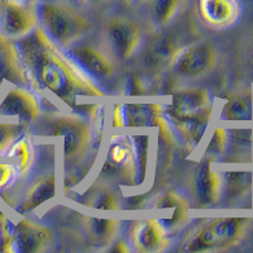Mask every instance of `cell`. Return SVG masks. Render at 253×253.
Segmentation results:
<instances>
[{
	"label": "cell",
	"mask_w": 253,
	"mask_h": 253,
	"mask_svg": "<svg viewBox=\"0 0 253 253\" xmlns=\"http://www.w3.org/2000/svg\"><path fill=\"white\" fill-rule=\"evenodd\" d=\"M24 132L27 130L18 123L0 119V158L4 157L6 151L14 143L15 139Z\"/></svg>",
	"instance_id": "cell-31"
},
{
	"label": "cell",
	"mask_w": 253,
	"mask_h": 253,
	"mask_svg": "<svg viewBox=\"0 0 253 253\" xmlns=\"http://www.w3.org/2000/svg\"><path fill=\"white\" fill-rule=\"evenodd\" d=\"M36 157H37V152L31 138V133L24 132L15 139L3 158L13 162L18 169L19 178H23L31 172L35 166Z\"/></svg>",
	"instance_id": "cell-25"
},
{
	"label": "cell",
	"mask_w": 253,
	"mask_h": 253,
	"mask_svg": "<svg viewBox=\"0 0 253 253\" xmlns=\"http://www.w3.org/2000/svg\"><path fill=\"white\" fill-rule=\"evenodd\" d=\"M40 27L61 48L75 44L91 31L89 18L65 0H38Z\"/></svg>",
	"instance_id": "cell-5"
},
{
	"label": "cell",
	"mask_w": 253,
	"mask_h": 253,
	"mask_svg": "<svg viewBox=\"0 0 253 253\" xmlns=\"http://www.w3.org/2000/svg\"><path fill=\"white\" fill-rule=\"evenodd\" d=\"M150 208L153 210H173L172 218L166 224V227L171 232L189 220V211L191 204L184 195L170 189L158 194L153 199Z\"/></svg>",
	"instance_id": "cell-24"
},
{
	"label": "cell",
	"mask_w": 253,
	"mask_h": 253,
	"mask_svg": "<svg viewBox=\"0 0 253 253\" xmlns=\"http://www.w3.org/2000/svg\"><path fill=\"white\" fill-rule=\"evenodd\" d=\"M185 44L178 43V37H175L172 33L165 32L161 36H157L151 41L150 46L146 51V65L148 66H162L170 65L173 56L178 52V49Z\"/></svg>",
	"instance_id": "cell-26"
},
{
	"label": "cell",
	"mask_w": 253,
	"mask_h": 253,
	"mask_svg": "<svg viewBox=\"0 0 253 253\" xmlns=\"http://www.w3.org/2000/svg\"><path fill=\"white\" fill-rule=\"evenodd\" d=\"M83 3L87 4V5H94V6H98V5H103V4H107L109 3L110 0H81Z\"/></svg>",
	"instance_id": "cell-34"
},
{
	"label": "cell",
	"mask_w": 253,
	"mask_h": 253,
	"mask_svg": "<svg viewBox=\"0 0 253 253\" xmlns=\"http://www.w3.org/2000/svg\"><path fill=\"white\" fill-rule=\"evenodd\" d=\"M143 31L137 20L124 15L109 17L103 28V42L121 62L129 61L142 44Z\"/></svg>",
	"instance_id": "cell-9"
},
{
	"label": "cell",
	"mask_w": 253,
	"mask_h": 253,
	"mask_svg": "<svg viewBox=\"0 0 253 253\" xmlns=\"http://www.w3.org/2000/svg\"><path fill=\"white\" fill-rule=\"evenodd\" d=\"M223 187L219 205L232 208L253 190V169L246 162H219Z\"/></svg>",
	"instance_id": "cell-15"
},
{
	"label": "cell",
	"mask_w": 253,
	"mask_h": 253,
	"mask_svg": "<svg viewBox=\"0 0 253 253\" xmlns=\"http://www.w3.org/2000/svg\"><path fill=\"white\" fill-rule=\"evenodd\" d=\"M199 19L211 29L221 31L234 26L242 15L241 0H198Z\"/></svg>",
	"instance_id": "cell-19"
},
{
	"label": "cell",
	"mask_w": 253,
	"mask_h": 253,
	"mask_svg": "<svg viewBox=\"0 0 253 253\" xmlns=\"http://www.w3.org/2000/svg\"><path fill=\"white\" fill-rule=\"evenodd\" d=\"M218 123L246 124L253 122V91L241 90L229 95L216 115Z\"/></svg>",
	"instance_id": "cell-23"
},
{
	"label": "cell",
	"mask_w": 253,
	"mask_h": 253,
	"mask_svg": "<svg viewBox=\"0 0 253 253\" xmlns=\"http://www.w3.org/2000/svg\"><path fill=\"white\" fill-rule=\"evenodd\" d=\"M110 112L112 129H155L165 114V103L119 101L113 104Z\"/></svg>",
	"instance_id": "cell-12"
},
{
	"label": "cell",
	"mask_w": 253,
	"mask_h": 253,
	"mask_svg": "<svg viewBox=\"0 0 253 253\" xmlns=\"http://www.w3.org/2000/svg\"><path fill=\"white\" fill-rule=\"evenodd\" d=\"M189 186L194 202L199 208L219 205L223 187L219 162L208 156H200L191 172Z\"/></svg>",
	"instance_id": "cell-11"
},
{
	"label": "cell",
	"mask_w": 253,
	"mask_h": 253,
	"mask_svg": "<svg viewBox=\"0 0 253 253\" xmlns=\"http://www.w3.org/2000/svg\"><path fill=\"white\" fill-rule=\"evenodd\" d=\"M126 239L133 252L161 253L170 246V230L161 218L144 216L130 223Z\"/></svg>",
	"instance_id": "cell-13"
},
{
	"label": "cell",
	"mask_w": 253,
	"mask_h": 253,
	"mask_svg": "<svg viewBox=\"0 0 253 253\" xmlns=\"http://www.w3.org/2000/svg\"><path fill=\"white\" fill-rule=\"evenodd\" d=\"M137 153V162H138L139 173V187L147 182L148 171H150L151 158H152L153 138L150 133H135L132 134Z\"/></svg>",
	"instance_id": "cell-28"
},
{
	"label": "cell",
	"mask_w": 253,
	"mask_h": 253,
	"mask_svg": "<svg viewBox=\"0 0 253 253\" xmlns=\"http://www.w3.org/2000/svg\"><path fill=\"white\" fill-rule=\"evenodd\" d=\"M58 176L55 170H48L36 176L23 190L20 199L12 207L17 215H29L49 203L57 195Z\"/></svg>",
	"instance_id": "cell-17"
},
{
	"label": "cell",
	"mask_w": 253,
	"mask_h": 253,
	"mask_svg": "<svg viewBox=\"0 0 253 253\" xmlns=\"http://www.w3.org/2000/svg\"><path fill=\"white\" fill-rule=\"evenodd\" d=\"M250 219L243 216H216L205 219L189 230L180 252L207 253L229 250L241 243Z\"/></svg>",
	"instance_id": "cell-4"
},
{
	"label": "cell",
	"mask_w": 253,
	"mask_h": 253,
	"mask_svg": "<svg viewBox=\"0 0 253 253\" xmlns=\"http://www.w3.org/2000/svg\"><path fill=\"white\" fill-rule=\"evenodd\" d=\"M18 178V169L13 162H0V193L10 189Z\"/></svg>",
	"instance_id": "cell-32"
},
{
	"label": "cell",
	"mask_w": 253,
	"mask_h": 253,
	"mask_svg": "<svg viewBox=\"0 0 253 253\" xmlns=\"http://www.w3.org/2000/svg\"><path fill=\"white\" fill-rule=\"evenodd\" d=\"M32 129L42 138H61L62 171L94 164L96 160H89L90 152L99 153L101 150L95 142L90 122L86 117L74 110L42 112Z\"/></svg>",
	"instance_id": "cell-2"
},
{
	"label": "cell",
	"mask_w": 253,
	"mask_h": 253,
	"mask_svg": "<svg viewBox=\"0 0 253 253\" xmlns=\"http://www.w3.org/2000/svg\"><path fill=\"white\" fill-rule=\"evenodd\" d=\"M37 3L0 0V32L17 41L35 31L40 26Z\"/></svg>",
	"instance_id": "cell-14"
},
{
	"label": "cell",
	"mask_w": 253,
	"mask_h": 253,
	"mask_svg": "<svg viewBox=\"0 0 253 253\" xmlns=\"http://www.w3.org/2000/svg\"><path fill=\"white\" fill-rule=\"evenodd\" d=\"M80 204L87 209L101 210V211H122L123 202L118 187L108 182L95 181L87 186L86 193L81 196Z\"/></svg>",
	"instance_id": "cell-22"
},
{
	"label": "cell",
	"mask_w": 253,
	"mask_h": 253,
	"mask_svg": "<svg viewBox=\"0 0 253 253\" xmlns=\"http://www.w3.org/2000/svg\"><path fill=\"white\" fill-rule=\"evenodd\" d=\"M65 51L98 84L110 80L118 70L119 61L113 56L104 42L98 43L84 41L83 38Z\"/></svg>",
	"instance_id": "cell-10"
},
{
	"label": "cell",
	"mask_w": 253,
	"mask_h": 253,
	"mask_svg": "<svg viewBox=\"0 0 253 253\" xmlns=\"http://www.w3.org/2000/svg\"><path fill=\"white\" fill-rule=\"evenodd\" d=\"M101 150V164L95 178L122 190L138 189V162L132 134L112 133Z\"/></svg>",
	"instance_id": "cell-3"
},
{
	"label": "cell",
	"mask_w": 253,
	"mask_h": 253,
	"mask_svg": "<svg viewBox=\"0 0 253 253\" xmlns=\"http://www.w3.org/2000/svg\"><path fill=\"white\" fill-rule=\"evenodd\" d=\"M166 118L170 122L178 141L186 147L189 153L195 152L204 142L208 130L215 118V104L195 114Z\"/></svg>",
	"instance_id": "cell-16"
},
{
	"label": "cell",
	"mask_w": 253,
	"mask_h": 253,
	"mask_svg": "<svg viewBox=\"0 0 253 253\" xmlns=\"http://www.w3.org/2000/svg\"><path fill=\"white\" fill-rule=\"evenodd\" d=\"M35 90L58 100L66 109L76 112L86 100L105 99L108 94L92 80L67 52L53 42L40 26L15 41Z\"/></svg>",
	"instance_id": "cell-1"
},
{
	"label": "cell",
	"mask_w": 253,
	"mask_h": 253,
	"mask_svg": "<svg viewBox=\"0 0 253 253\" xmlns=\"http://www.w3.org/2000/svg\"><path fill=\"white\" fill-rule=\"evenodd\" d=\"M218 62V49L208 40L185 44L171 60L169 69L182 79H199L214 70Z\"/></svg>",
	"instance_id": "cell-8"
},
{
	"label": "cell",
	"mask_w": 253,
	"mask_h": 253,
	"mask_svg": "<svg viewBox=\"0 0 253 253\" xmlns=\"http://www.w3.org/2000/svg\"><path fill=\"white\" fill-rule=\"evenodd\" d=\"M151 0H135V3H139V4H143V3H148Z\"/></svg>",
	"instance_id": "cell-36"
},
{
	"label": "cell",
	"mask_w": 253,
	"mask_h": 253,
	"mask_svg": "<svg viewBox=\"0 0 253 253\" xmlns=\"http://www.w3.org/2000/svg\"><path fill=\"white\" fill-rule=\"evenodd\" d=\"M0 90H1V89H0Z\"/></svg>",
	"instance_id": "cell-39"
},
{
	"label": "cell",
	"mask_w": 253,
	"mask_h": 253,
	"mask_svg": "<svg viewBox=\"0 0 253 253\" xmlns=\"http://www.w3.org/2000/svg\"><path fill=\"white\" fill-rule=\"evenodd\" d=\"M15 1H32V0H15Z\"/></svg>",
	"instance_id": "cell-38"
},
{
	"label": "cell",
	"mask_w": 253,
	"mask_h": 253,
	"mask_svg": "<svg viewBox=\"0 0 253 253\" xmlns=\"http://www.w3.org/2000/svg\"><path fill=\"white\" fill-rule=\"evenodd\" d=\"M211 92L205 87H185L173 90L170 94V103H165L166 117H185L202 112L213 105Z\"/></svg>",
	"instance_id": "cell-20"
},
{
	"label": "cell",
	"mask_w": 253,
	"mask_h": 253,
	"mask_svg": "<svg viewBox=\"0 0 253 253\" xmlns=\"http://www.w3.org/2000/svg\"><path fill=\"white\" fill-rule=\"evenodd\" d=\"M107 251H109V252H118V253L133 252L132 247H130V245L126 239V237H124V238H119L118 237V238L115 239L112 245H110V247L108 248Z\"/></svg>",
	"instance_id": "cell-33"
},
{
	"label": "cell",
	"mask_w": 253,
	"mask_h": 253,
	"mask_svg": "<svg viewBox=\"0 0 253 253\" xmlns=\"http://www.w3.org/2000/svg\"><path fill=\"white\" fill-rule=\"evenodd\" d=\"M5 85H23L35 90L17 42L0 32V89Z\"/></svg>",
	"instance_id": "cell-18"
},
{
	"label": "cell",
	"mask_w": 253,
	"mask_h": 253,
	"mask_svg": "<svg viewBox=\"0 0 253 253\" xmlns=\"http://www.w3.org/2000/svg\"><path fill=\"white\" fill-rule=\"evenodd\" d=\"M123 1H126V3H134L135 0H123Z\"/></svg>",
	"instance_id": "cell-37"
},
{
	"label": "cell",
	"mask_w": 253,
	"mask_h": 253,
	"mask_svg": "<svg viewBox=\"0 0 253 253\" xmlns=\"http://www.w3.org/2000/svg\"><path fill=\"white\" fill-rule=\"evenodd\" d=\"M185 0H151V19L157 27H166L176 18Z\"/></svg>",
	"instance_id": "cell-29"
},
{
	"label": "cell",
	"mask_w": 253,
	"mask_h": 253,
	"mask_svg": "<svg viewBox=\"0 0 253 253\" xmlns=\"http://www.w3.org/2000/svg\"><path fill=\"white\" fill-rule=\"evenodd\" d=\"M51 228L33 220L28 215L18 219L8 218L0 236V252L5 253H41L52 245Z\"/></svg>",
	"instance_id": "cell-6"
},
{
	"label": "cell",
	"mask_w": 253,
	"mask_h": 253,
	"mask_svg": "<svg viewBox=\"0 0 253 253\" xmlns=\"http://www.w3.org/2000/svg\"><path fill=\"white\" fill-rule=\"evenodd\" d=\"M229 147V133H228V126L223 123L214 124L211 126L210 134L208 137L207 142L203 146L202 155L211 157L216 161L221 160L228 152Z\"/></svg>",
	"instance_id": "cell-27"
},
{
	"label": "cell",
	"mask_w": 253,
	"mask_h": 253,
	"mask_svg": "<svg viewBox=\"0 0 253 253\" xmlns=\"http://www.w3.org/2000/svg\"><path fill=\"white\" fill-rule=\"evenodd\" d=\"M9 216L6 215V213L3 210V208L0 207V236H1V232H3V228H4V224H5L6 219H8Z\"/></svg>",
	"instance_id": "cell-35"
},
{
	"label": "cell",
	"mask_w": 253,
	"mask_h": 253,
	"mask_svg": "<svg viewBox=\"0 0 253 253\" xmlns=\"http://www.w3.org/2000/svg\"><path fill=\"white\" fill-rule=\"evenodd\" d=\"M84 232L87 243L96 250H108L113 242L119 237L123 220L119 218H101V216L84 215Z\"/></svg>",
	"instance_id": "cell-21"
},
{
	"label": "cell",
	"mask_w": 253,
	"mask_h": 253,
	"mask_svg": "<svg viewBox=\"0 0 253 253\" xmlns=\"http://www.w3.org/2000/svg\"><path fill=\"white\" fill-rule=\"evenodd\" d=\"M36 90L23 85H5L0 90V119L14 122L31 132L42 114V101Z\"/></svg>",
	"instance_id": "cell-7"
},
{
	"label": "cell",
	"mask_w": 253,
	"mask_h": 253,
	"mask_svg": "<svg viewBox=\"0 0 253 253\" xmlns=\"http://www.w3.org/2000/svg\"><path fill=\"white\" fill-rule=\"evenodd\" d=\"M119 95L123 96L124 99L142 98V96L148 95V86H147L146 81L143 80V78L139 74L129 72V74H126L124 80L122 81Z\"/></svg>",
	"instance_id": "cell-30"
}]
</instances>
